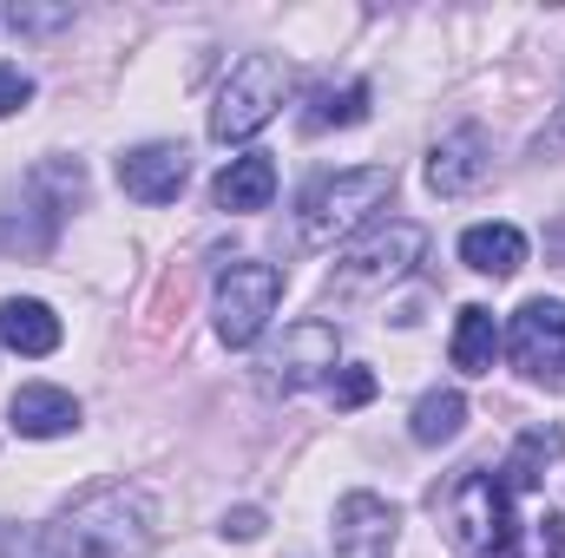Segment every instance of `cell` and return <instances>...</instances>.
I'll use <instances>...</instances> for the list:
<instances>
[{"label": "cell", "instance_id": "cell-1", "mask_svg": "<svg viewBox=\"0 0 565 558\" xmlns=\"http://www.w3.org/2000/svg\"><path fill=\"white\" fill-rule=\"evenodd\" d=\"M440 539L460 558H507L513 546V486L487 466H467L440 500H434Z\"/></svg>", "mask_w": 565, "mask_h": 558}, {"label": "cell", "instance_id": "cell-20", "mask_svg": "<svg viewBox=\"0 0 565 558\" xmlns=\"http://www.w3.org/2000/svg\"><path fill=\"white\" fill-rule=\"evenodd\" d=\"M0 558H99L73 526H33V533H7Z\"/></svg>", "mask_w": 565, "mask_h": 558}, {"label": "cell", "instance_id": "cell-17", "mask_svg": "<svg viewBox=\"0 0 565 558\" xmlns=\"http://www.w3.org/2000/svg\"><path fill=\"white\" fill-rule=\"evenodd\" d=\"M460 427H467V395L460 388H427L422 401H415V420H408V433L422 447H447Z\"/></svg>", "mask_w": 565, "mask_h": 558}, {"label": "cell", "instance_id": "cell-22", "mask_svg": "<svg viewBox=\"0 0 565 558\" xmlns=\"http://www.w3.org/2000/svg\"><path fill=\"white\" fill-rule=\"evenodd\" d=\"M329 395H335V408H369L375 401V375L369 368H335Z\"/></svg>", "mask_w": 565, "mask_h": 558}, {"label": "cell", "instance_id": "cell-23", "mask_svg": "<svg viewBox=\"0 0 565 558\" xmlns=\"http://www.w3.org/2000/svg\"><path fill=\"white\" fill-rule=\"evenodd\" d=\"M66 20H73V7H13V13H7L13 33H53V26H66Z\"/></svg>", "mask_w": 565, "mask_h": 558}, {"label": "cell", "instance_id": "cell-25", "mask_svg": "<svg viewBox=\"0 0 565 558\" xmlns=\"http://www.w3.org/2000/svg\"><path fill=\"white\" fill-rule=\"evenodd\" d=\"M257 533H264V513H257V506L224 513V539H257Z\"/></svg>", "mask_w": 565, "mask_h": 558}, {"label": "cell", "instance_id": "cell-2", "mask_svg": "<svg viewBox=\"0 0 565 558\" xmlns=\"http://www.w3.org/2000/svg\"><path fill=\"white\" fill-rule=\"evenodd\" d=\"M395 197V164H355V171H329L302 191V244L309 250H335L342 237H355L382 204Z\"/></svg>", "mask_w": 565, "mask_h": 558}, {"label": "cell", "instance_id": "cell-13", "mask_svg": "<svg viewBox=\"0 0 565 558\" xmlns=\"http://www.w3.org/2000/svg\"><path fill=\"white\" fill-rule=\"evenodd\" d=\"M211 197H217V211H231V217L270 211V197H277V158H270V151H244V158H231V164L217 171Z\"/></svg>", "mask_w": 565, "mask_h": 558}, {"label": "cell", "instance_id": "cell-8", "mask_svg": "<svg viewBox=\"0 0 565 558\" xmlns=\"http://www.w3.org/2000/svg\"><path fill=\"white\" fill-rule=\"evenodd\" d=\"M335 362H342V342H335V322H322V315H302L289 335H282V348L270 355V382H277L282 395H296V388H316V382H335Z\"/></svg>", "mask_w": 565, "mask_h": 558}, {"label": "cell", "instance_id": "cell-6", "mask_svg": "<svg viewBox=\"0 0 565 558\" xmlns=\"http://www.w3.org/2000/svg\"><path fill=\"white\" fill-rule=\"evenodd\" d=\"M427 250V230L422 224H388V230H369L362 244H349V257L335 264V289L349 296V289H388V282H402L415 264H422Z\"/></svg>", "mask_w": 565, "mask_h": 558}, {"label": "cell", "instance_id": "cell-12", "mask_svg": "<svg viewBox=\"0 0 565 558\" xmlns=\"http://www.w3.org/2000/svg\"><path fill=\"white\" fill-rule=\"evenodd\" d=\"M7 427H13L20 440H60V433H73V427H79V401H73L66 388L26 382V388L7 401Z\"/></svg>", "mask_w": 565, "mask_h": 558}, {"label": "cell", "instance_id": "cell-19", "mask_svg": "<svg viewBox=\"0 0 565 558\" xmlns=\"http://www.w3.org/2000/svg\"><path fill=\"white\" fill-rule=\"evenodd\" d=\"M362 119H369V86H362V79L316 86V93H309V112H302V126H309V132H329V126H362Z\"/></svg>", "mask_w": 565, "mask_h": 558}, {"label": "cell", "instance_id": "cell-11", "mask_svg": "<svg viewBox=\"0 0 565 558\" xmlns=\"http://www.w3.org/2000/svg\"><path fill=\"white\" fill-rule=\"evenodd\" d=\"M487 171H493V139H487L480 126H460V132H447V139L434 144V158H427V184H434L440 197H460V191H473Z\"/></svg>", "mask_w": 565, "mask_h": 558}, {"label": "cell", "instance_id": "cell-16", "mask_svg": "<svg viewBox=\"0 0 565 558\" xmlns=\"http://www.w3.org/2000/svg\"><path fill=\"white\" fill-rule=\"evenodd\" d=\"M493 362H500V315L467 302L460 322H454V368L460 375H493Z\"/></svg>", "mask_w": 565, "mask_h": 558}, {"label": "cell", "instance_id": "cell-21", "mask_svg": "<svg viewBox=\"0 0 565 558\" xmlns=\"http://www.w3.org/2000/svg\"><path fill=\"white\" fill-rule=\"evenodd\" d=\"M526 558H565V506H553V513H540V519H533Z\"/></svg>", "mask_w": 565, "mask_h": 558}, {"label": "cell", "instance_id": "cell-10", "mask_svg": "<svg viewBox=\"0 0 565 558\" xmlns=\"http://www.w3.org/2000/svg\"><path fill=\"white\" fill-rule=\"evenodd\" d=\"M191 184V151L184 144H139L119 158V191L139 204H178V191Z\"/></svg>", "mask_w": 565, "mask_h": 558}, {"label": "cell", "instance_id": "cell-5", "mask_svg": "<svg viewBox=\"0 0 565 558\" xmlns=\"http://www.w3.org/2000/svg\"><path fill=\"white\" fill-rule=\"evenodd\" d=\"M277 302H282V270L277 264H257V257L231 264V270L217 277V302H211L217 342H224V348H250V342L270 329Z\"/></svg>", "mask_w": 565, "mask_h": 558}, {"label": "cell", "instance_id": "cell-4", "mask_svg": "<svg viewBox=\"0 0 565 558\" xmlns=\"http://www.w3.org/2000/svg\"><path fill=\"white\" fill-rule=\"evenodd\" d=\"M66 526L99 558H139L151 546V500L139 486H93L86 500H73Z\"/></svg>", "mask_w": 565, "mask_h": 558}, {"label": "cell", "instance_id": "cell-15", "mask_svg": "<svg viewBox=\"0 0 565 558\" xmlns=\"http://www.w3.org/2000/svg\"><path fill=\"white\" fill-rule=\"evenodd\" d=\"M460 264H467L473 277H513V270L526 264L520 224H473V230L460 237Z\"/></svg>", "mask_w": 565, "mask_h": 558}, {"label": "cell", "instance_id": "cell-14", "mask_svg": "<svg viewBox=\"0 0 565 558\" xmlns=\"http://www.w3.org/2000/svg\"><path fill=\"white\" fill-rule=\"evenodd\" d=\"M0 348H13V355H26V362L53 355V348H60V315H53L46 302H33V296H7V302H0Z\"/></svg>", "mask_w": 565, "mask_h": 558}, {"label": "cell", "instance_id": "cell-24", "mask_svg": "<svg viewBox=\"0 0 565 558\" xmlns=\"http://www.w3.org/2000/svg\"><path fill=\"white\" fill-rule=\"evenodd\" d=\"M26 99H33V79H26L20 66H0V119H13Z\"/></svg>", "mask_w": 565, "mask_h": 558}, {"label": "cell", "instance_id": "cell-7", "mask_svg": "<svg viewBox=\"0 0 565 558\" xmlns=\"http://www.w3.org/2000/svg\"><path fill=\"white\" fill-rule=\"evenodd\" d=\"M507 342H513V362H520L526 382L565 388V302L559 296H533V302H520Z\"/></svg>", "mask_w": 565, "mask_h": 558}, {"label": "cell", "instance_id": "cell-9", "mask_svg": "<svg viewBox=\"0 0 565 558\" xmlns=\"http://www.w3.org/2000/svg\"><path fill=\"white\" fill-rule=\"evenodd\" d=\"M395 539H402V513H395L382 493H349V500H335V526H329L335 558H388Z\"/></svg>", "mask_w": 565, "mask_h": 558}, {"label": "cell", "instance_id": "cell-18", "mask_svg": "<svg viewBox=\"0 0 565 558\" xmlns=\"http://www.w3.org/2000/svg\"><path fill=\"white\" fill-rule=\"evenodd\" d=\"M559 453H565V427H526L507 453V486H540Z\"/></svg>", "mask_w": 565, "mask_h": 558}, {"label": "cell", "instance_id": "cell-3", "mask_svg": "<svg viewBox=\"0 0 565 558\" xmlns=\"http://www.w3.org/2000/svg\"><path fill=\"white\" fill-rule=\"evenodd\" d=\"M282 99H289V66H282L277 53H244V60L231 66V79H224L217 106H211V139L217 144L257 139V132L277 119Z\"/></svg>", "mask_w": 565, "mask_h": 558}, {"label": "cell", "instance_id": "cell-26", "mask_svg": "<svg viewBox=\"0 0 565 558\" xmlns=\"http://www.w3.org/2000/svg\"><path fill=\"white\" fill-rule=\"evenodd\" d=\"M553 144H565V106H559V119H553V132H546Z\"/></svg>", "mask_w": 565, "mask_h": 558}]
</instances>
